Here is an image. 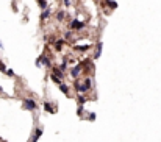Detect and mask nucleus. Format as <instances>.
Masks as SVG:
<instances>
[{"label": "nucleus", "mask_w": 161, "mask_h": 142, "mask_svg": "<svg viewBox=\"0 0 161 142\" xmlns=\"http://www.w3.org/2000/svg\"><path fill=\"white\" fill-rule=\"evenodd\" d=\"M83 83H85V86L88 87V91H89V89H91V87H92V83H91V78H85V80H83Z\"/></svg>", "instance_id": "0eeeda50"}, {"label": "nucleus", "mask_w": 161, "mask_h": 142, "mask_svg": "<svg viewBox=\"0 0 161 142\" xmlns=\"http://www.w3.org/2000/svg\"><path fill=\"white\" fill-rule=\"evenodd\" d=\"M2 47H3V45H2V42H0V49H2Z\"/></svg>", "instance_id": "a211bd4d"}, {"label": "nucleus", "mask_w": 161, "mask_h": 142, "mask_svg": "<svg viewBox=\"0 0 161 142\" xmlns=\"http://www.w3.org/2000/svg\"><path fill=\"white\" fill-rule=\"evenodd\" d=\"M41 134H42V130H41V128H38V130H36V134H34V137H33V140H31V142H38V139L41 137Z\"/></svg>", "instance_id": "423d86ee"}, {"label": "nucleus", "mask_w": 161, "mask_h": 142, "mask_svg": "<svg viewBox=\"0 0 161 142\" xmlns=\"http://www.w3.org/2000/svg\"><path fill=\"white\" fill-rule=\"evenodd\" d=\"M44 108H46L50 114H53V108H52V105H50V103H44Z\"/></svg>", "instance_id": "9b49d317"}, {"label": "nucleus", "mask_w": 161, "mask_h": 142, "mask_svg": "<svg viewBox=\"0 0 161 142\" xmlns=\"http://www.w3.org/2000/svg\"><path fill=\"white\" fill-rule=\"evenodd\" d=\"M24 108H25V109H30V111L36 109V102L31 100V99H27V100L24 102Z\"/></svg>", "instance_id": "f257e3e1"}, {"label": "nucleus", "mask_w": 161, "mask_h": 142, "mask_svg": "<svg viewBox=\"0 0 161 142\" xmlns=\"http://www.w3.org/2000/svg\"><path fill=\"white\" fill-rule=\"evenodd\" d=\"M55 47H56L58 50H61V47H63V41H58V42L55 44Z\"/></svg>", "instance_id": "2eb2a0df"}, {"label": "nucleus", "mask_w": 161, "mask_h": 142, "mask_svg": "<svg viewBox=\"0 0 161 142\" xmlns=\"http://www.w3.org/2000/svg\"><path fill=\"white\" fill-rule=\"evenodd\" d=\"M38 3H39V6L42 8V10H46V8H47V0H38Z\"/></svg>", "instance_id": "9d476101"}, {"label": "nucleus", "mask_w": 161, "mask_h": 142, "mask_svg": "<svg viewBox=\"0 0 161 142\" xmlns=\"http://www.w3.org/2000/svg\"><path fill=\"white\" fill-rule=\"evenodd\" d=\"M83 27H85V23H83V22H80V20H77V19L69 23V28H70V30H82Z\"/></svg>", "instance_id": "f03ea898"}, {"label": "nucleus", "mask_w": 161, "mask_h": 142, "mask_svg": "<svg viewBox=\"0 0 161 142\" xmlns=\"http://www.w3.org/2000/svg\"><path fill=\"white\" fill-rule=\"evenodd\" d=\"M69 3H70V0H64V5H66V6H67Z\"/></svg>", "instance_id": "f3484780"}, {"label": "nucleus", "mask_w": 161, "mask_h": 142, "mask_svg": "<svg viewBox=\"0 0 161 142\" xmlns=\"http://www.w3.org/2000/svg\"><path fill=\"white\" fill-rule=\"evenodd\" d=\"M75 89L82 94V92H86V91H88V87L85 86V83H82L80 80H77V81H75Z\"/></svg>", "instance_id": "7ed1b4c3"}, {"label": "nucleus", "mask_w": 161, "mask_h": 142, "mask_svg": "<svg viewBox=\"0 0 161 142\" xmlns=\"http://www.w3.org/2000/svg\"><path fill=\"white\" fill-rule=\"evenodd\" d=\"M59 89H61V91H63V92H64V94H66V95H67V94H69V87H67V86H66V84H61V83H59Z\"/></svg>", "instance_id": "1a4fd4ad"}, {"label": "nucleus", "mask_w": 161, "mask_h": 142, "mask_svg": "<svg viewBox=\"0 0 161 142\" xmlns=\"http://www.w3.org/2000/svg\"><path fill=\"white\" fill-rule=\"evenodd\" d=\"M106 2H108V5H110V6L113 8V10H114V8H116V6H117V3H116V2H114V0H106Z\"/></svg>", "instance_id": "ddd939ff"}, {"label": "nucleus", "mask_w": 161, "mask_h": 142, "mask_svg": "<svg viewBox=\"0 0 161 142\" xmlns=\"http://www.w3.org/2000/svg\"><path fill=\"white\" fill-rule=\"evenodd\" d=\"M86 103V97L85 95H78V105L82 106V105H85Z\"/></svg>", "instance_id": "6e6552de"}, {"label": "nucleus", "mask_w": 161, "mask_h": 142, "mask_svg": "<svg viewBox=\"0 0 161 142\" xmlns=\"http://www.w3.org/2000/svg\"><path fill=\"white\" fill-rule=\"evenodd\" d=\"M82 69H83V64H78V66H75V67L72 69V77H74V78H78L80 72H82Z\"/></svg>", "instance_id": "20e7f679"}, {"label": "nucleus", "mask_w": 161, "mask_h": 142, "mask_svg": "<svg viewBox=\"0 0 161 142\" xmlns=\"http://www.w3.org/2000/svg\"><path fill=\"white\" fill-rule=\"evenodd\" d=\"M49 16H50V10H42V14H41V20H46V19H49Z\"/></svg>", "instance_id": "39448f33"}, {"label": "nucleus", "mask_w": 161, "mask_h": 142, "mask_svg": "<svg viewBox=\"0 0 161 142\" xmlns=\"http://www.w3.org/2000/svg\"><path fill=\"white\" fill-rule=\"evenodd\" d=\"M64 14H66L64 11H59V13L56 14V19H58V20H63V19H64Z\"/></svg>", "instance_id": "f8f14e48"}, {"label": "nucleus", "mask_w": 161, "mask_h": 142, "mask_svg": "<svg viewBox=\"0 0 161 142\" xmlns=\"http://www.w3.org/2000/svg\"><path fill=\"white\" fill-rule=\"evenodd\" d=\"M77 50H88L89 49V45H78V47H75Z\"/></svg>", "instance_id": "4468645a"}, {"label": "nucleus", "mask_w": 161, "mask_h": 142, "mask_svg": "<svg viewBox=\"0 0 161 142\" xmlns=\"http://www.w3.org/2000/svg\"><path fill=\"white\" fill-rule=\"evenodd\" d=\"M0 72H6V67H5L3 63H0Z\"/></svg>", "instance_id": "dca6fc26"}]
</instances>
